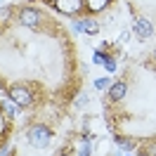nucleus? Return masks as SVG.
Segmentation results:
<instances>
[{
	"label": "nucleus",
	"mask_w": 156,
	"mask_h": 156,
	"mask_svg": "<svg viewBox=\"0 0 156 156\" xmlns=\"http://www.w3.org/2000/svg\"><path fill=\"white\" fill-rule=\"evenodd\" d=\"M50 140H52V133H50V128H45V126H33L29 130V142L33 147H48L50 144Z\"/></svg>",
	"instance_id": "f257e3e1"
},
{
	"label": "nucleus",
	"mask_w": 156,
	"mask_h": 156,
	"mask_svg": "<svg viewBox=\"0 0 156 156\" xmlns=\"http://www.w3.org/2000/svg\"><path fill=\"white\" fill-rule=\"evenodd\" d=\"M10 99L17 104V107H29L31 102H33V97H31V92L26 88H21V85H17V88L10 90Z\"/></svg>",
	"instance_id": "f03ea898"
},
{
	"label": "nucleus",
	"mask_w": 156,
	"mask_h": 156,
	"mask_svg": "<svg viewBox=\"0 0 156 156\" xmlns=\"http://www.w3.org/2000/svg\"><path fill=\"white\" fill-rule=\"evenodd\" d=\"M55 7H57L59 12H64V14H76V12H80V7H83V0H57Z\"/></svg>",
	"instance_id": "7ed1b4c3"
},
{
	"label": "nucleus",
	"mask_w": 156,
	"mask_h": 156,
	"mask_svg": "<svg viewBox=\"0 0 156 156\" xmlns=\"http://www.w3.org/2000/svg\"><path fill=\"white\" fill-rule=\"evenodd\" d=\"M19 21L24 24V26H38L40 14H38L36 10H21V12H19Z\"/></svg>",
	"instance_id": "20e7f679"
},
{
	"label": "nucleus",
	"mask_w": 156,
	"mask_h": 156,
	"mask_svg": "<svg viewBox=\"0 0 156 156\" xmlns=\"http://www.w3.org/2000/svg\"><path fill=\"white\" fill-rule=\"evenodd\" d=\"M135 33L140 36V38H149V36L154 33L151 21H147V19H135Z\"/></svg>",
	"instance_id": "39448f33"
},
{
	"label": "nucleus",
	"mask_w": 156,
	"mask_h": 156,
	"mask_svg": "<svg viewBox=\"0 0 156 156\" xmlns=\"http://www.w3.org/2000/svg\"><path fill=\"white\" fill-rule=\"evenodd\" d=\"M76 29L78 31H85V33H90V36H95L99 31V26H97V21L95 19H83V21H78L76 24Z\"/></svg>",
	"instance_id": "423d86ee"
},
{
	"label": "nucleus",
	"mask_w": 156,
	"mask_h": 156,
	"mask_svg": "<svg viewBox=\"0 0 156 156\" xmlns=\"http://www.w3.org/2000/svg\"><path fill=\"white\" fill-rule=\"evenodd\" d=\"M123 95H126V83H114L109 88V97L111 99H123Z\"/></svg>",
	"instance_id": "0eeeda50"
},
{
	"label": "nucleus",
	"mask_w": 156,
	"mask_h": 156,
	"mask_svg": "<svg viewBox=\"0 0 156 156\" xmlns=\"http://www.w3.org/2000/svg\"><path fill=\"white\" fill-rule=\"evenodd\" d=\"M85 5H88L92 12H102L109 5V0H85Z\"/></svg>",
	"instance_id": "6e6552de"
},
{
	"label": "nucleus",
	"mask_w": 156,
	"mask_h": 156,
	"mask_svg": "<svg viewBox=\"0 0 156 156\" xmlns=\"http://www.w3.org/2000/svg\"><path fill=\"white\" fill-rule=\"evenodd\" d=\"M109 57L104 55V52H95V64H107Z\"/></svg>",
	"instance_id": "1a4fd4ad"
},
{
	"label": "nucleus",
	"mask_w": 156,
	"mask_h": 156,
	"mask_svg": "<svg viewBox=\"0 0 156 156\" xmlns=\"http://www.w3.org/2000/svg\"><path fill=\"white\" fill-rule=\"evenodd\" d=\"M107 85H109V78H97V80H95V88H97V90L107 88Z\"/></svg>",
	"instance_id": "9d476101"
},
{
	"label": "nucleus",
	"mask_w": 156,
	"mask_h": 156,
	"mask_svg": "<svg viewBox=\"0 0 156 156\" xmlns=\"http://www.w3.org/2000/svg\"><path fill=\"white\" fill-rule=\"evenodd\" d=\"M144 156H156V144L154 147H147V149H144Z\"/></svg>",
	"instance_id": "9b49d317"
},
{
	"label": "nucleus",
	"mask_w": 156,
	"mask_h": 156,
	"mask_svg": "<svg viewBox=\"0 0 156 156\" xmlns=\"http://www.w3.org/2000/svg\"><path fill=\"white\" fill-rule=\"evenodd\" d=\"M116 142L123 147V149H130V147H133V142H128V140H116Z\"/></svg>",
	"instance_id": "f8f14e48"
},
{
	"label": "nucleus",
	"mask_w": 156,
	"mask_h": 156,
	"mask_svg": "<svg viewBox=\"0 0 156 156\" xmlns=\"http://www.w3.org/2000/svg\"><path fill=\"white\" fill-rule=\"evenodd\" d=\"M104 66H107V71H116V62H111V59H109Z\"/></svg>",
	"instance_id": "ddd939ff"
},
{
	"label": "nucleus",
	"mask_w": 156,
	"mask_h": 156,
	"mask_svg": "<svg viewBox=\"0 0 156 156\" xmlns=\"http://www.w3.org/2000/svg\"><path fill=\"white\" fill-rule=\"evenodd\" d=\"M5 19H10V10H2V12H0V21H5Z\"/></svg>",
	"instance_id": "4468645a"
},
{
	"label": "nucleus",
	"mask_w": 156,
	"mask_h": 156,
	"mask_svg": "<svg viewBox=\"0 0 156 156\" xmlns=\"http://www.w3.org/2000/svg\"><path fill=\"white\" fill-rule=\"evenodd\" d=\"M151 59H154V62H156V50H154V57H151Z\"/></svg>",
	"instance_id": "2eb2a0df"
},
{
	"label": "nucleus",
	"mask_w": 156,
	"mask_h": 156,
	"mask_svg": "<svg viewBox=\"0 0 156 156\" xmlns=\"http://www.w3.org/2000/svg\"><path fill=\"white\" fill-rule=\"evenodd\" d=\"M0 133H2V121H0Z\"/></svg>",
	"instance_id": "dca6fc26"
}]
</instances>
